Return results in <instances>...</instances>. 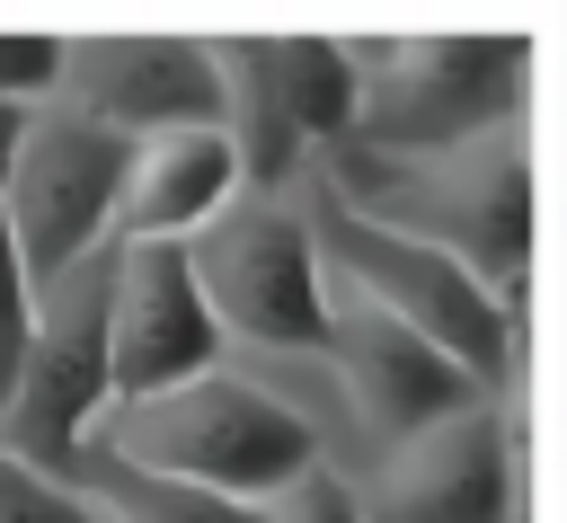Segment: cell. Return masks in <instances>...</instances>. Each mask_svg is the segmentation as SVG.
I'll use <instances>...</instances> for the list:
<instances>
[{
	"label": "cell",
	"instance_id": "3",
	"mask_svg": "<svg viewBox=\"0 0 567 523\" xmlns=\"http://www.w3.org/2000/svg\"><path fill=\"white\" fill-rule=\"evenodd\" d=\"M97 461L142 470V479H177V488H213L239 505H266L275 488H292L319 461V434L301 425V408H284L275 390H257L248 372L213 363L159 399H124L106 408Z\"/></svg>",
	"mask_w": 567,
	"mask_h": 523
},
{
	"label": "cell",
	"instance_id": "10",
	"mask_svg": "<svg viewBox=\"0 0 567 523\" xmlns=\"http://www.w3.org/2000/svg\"><path fill=\"white\" fill-rule=\"evenodd\" d=\"M53 106L89 115L115 142L213 124V62L204 35H62Z\"/></svg>",
	"mask_w": 567,
	"mask_h": 523
},
{
	"label": "cell",
	"instance_id": "2",
	"mask_svg": "<svg viewBox=\"0 0 567 523\" xmlns=\"http://www.w3.org/2000/svg\"><path fill=\"white\" fill-rule=\"evenodd\" d=\"M354 71L346 142L363 160H443L478 133L523 124L532 98V35H337Z\"/></svg>",
	"mask_w": 567,
	"mask_h": 523
},
{
	"label": "cell",
	"instance_id": "17",
	"mask_svg": "<svg viewBox=\"0 0 567 523\" xmlns=\"http://www.w3.org/2000/svg\"><path fill=\"white\" fill-rule=\"evenodd\" d=\"M257 523H363V514H354V479H337L328 461H310L292 488H275V496L257 505Z\"/></svg>",
	"mask_w": 567,
	"mask_h": 523
},
{
	"label": "cell",
	"instance_id": "4",
	"mask_svg": "<svg viewBox=\"0 0 567 523\" xmlns=\"http://www.w3.org/2000/svg\"><path fill=\"white\" fill-rule=\"evenodd\" d=\"M292 204H301V230H310V257H319V284H328V293H346V301L416 328L443 363H461V372L496 399V381L514 372V310H505L478 275H461L452 257H434V248H416V239L346 213L319 177H301Z\"/></svg>",
	"mask_w": 567,
	"mask_h": 523
},
{
	"label": "cell",
	"instance_id": "15",
	"mask_svg": "<svg viewBox=\"0 0 567 523\" xmlns=\"http://www.w3.org/2000/svg\"><path fill=\"white\" fill-rule=\"evenodd\" d=\"M0 523H97V514H89L80 488H62V479H44V470L0 452Z\"/></svg>",
	"mask_w": 567,
	"mask_h": 523
},
{
	"label": "cell",
	"instance_id": "19",
	"mask_svg": "<svg viewBox=\"0 0 567 523\" xmlns=\"http://www.w3.org/2000/svg\"><path fill=\"white\" fill-rule=\"evenodd\" d=\"M18 124H27V115H9V106H0V177H9V151H18Z\"/></svg>",
	"mask_w": 567,
	"mask_h": 523
},
{
	"label": "cell",
	"instance_id": "8",
	"mask_svg": "<svg viewBox=\"0 0 567 523\" xmlns=\"http://www.w3.org/2000/svg\"><path fill=\"white\" fill-rule=\"evenodd\" d=\"M363 523H514L523 514V434L496 399H470L399 434L372 479H354Z\"/></svg>",
	"mask_w": 567,
	"mask_h": 523
},
{
	"label": "cell",
	"instance_id": "9",
	"mask_svg": "<svg viewBox=\"0 0 567 523\" xmlns=\"http://www.w3.org/2000/svg\"><path fill=\"white\" fill-rule=\"evenodd\" d=\"M213 363H230V355L195 301L186 248L177 239H106V390H115V408L159 399Z\"/></svg>",
	"mask_w": 567,
	"mask_h": 523
},
{
	"label": "cell",
	"instance_id": "7",
	"mask_svg": "<svg viewBox=\"0 0 567 523\" xmlns=\"http://www.w3.org/2000/svg\"><path fill=\"white\" fill-rule=\"evenodd\" d=\"M115 186H124V142L97 133L89 115L44 98L18 124V151L0 177V222H9V248L35 293L115 239Z\"/></svg>",
	"mask_w": 567,
	"mask_h": 523
},
{
	"label": "cell",
	"instance_id": "16",
	"mask_svg": "<svg viewBox=\"0 0 567 523\" xmlns=\"http://www.w3.org/2000/svg\"><path fill=\"white\" fill-rule=\"evenodd\" d=\"M62 80V35H0V106L35 115Z\"/></svg>",
	"mask_w": 567,
	"mask_h": 523
},
{
	"label": "cell",
	"instance_id": "18",
	"mask_svg": "<svg viewBox=\"0 0 567 523\" xmlns=\"http://www.w3.org/2000/svg\"><path fill=\"white\" fill-rule=\"evenodd\" d=\"M27 319H35V284H27L18 248H9V222H0V381H9L18 346H27Z\"/></svg>",
	"mask_w": 567,
	"mask_h": 523
},
{
	"label": "cell",
	"instance_id": "11",
	"mask_svg": "<svg viewBox=\"0 0 567 523\" xmlns=\"http://www.w3.org/2000/svg\"><path fill=\"white\" fill-rule=\"evenodd\" d=\"M319 363L337 372V399L354 408V425L372 434V452H390L399 434H416V425L487 399V390H478L461 363H443L416 328H399V319H381V310H363V301H346V293H328Z\"/></svg>",
	"mask_w": 567,
	"mask_h": 523
},
{
	"label": "cell",
	"instance_id": "13",
	"mask_svg": "<svg viewBox=\"0 0 567 523\" xmlns=\"http://www.w3.org/2000/svg\"><path fill=\"white\" fill-rule=\"evenodd\" d=\"M257 53H266V89H275L284 124L301 133V151L319 160L328 142H346V115H354L346 44L337 35H257Z\"/></svg>",
	"mask_w": 567,
	"mask_h": 523
},
{
	"label": "cell",
	"instance_id": "14",
	"mask_svg": "<svg viewBox=\"0 0 567 523\" xmlns=\"http://www.w3.org/2000/svg\"><path fill=\"white\" fill-rule=\"evenodd\" d=\"M89 496L97 523H257V505L239 496H213V488H177V479H142V470H115V461H80L71 479Z\"/></svg>",
	"mask_w": 567,
	"mask_h": 523
},
{
	"label": "cell",
	"instance_id": "1",
	"mask_svg": "<svg viewBox=\"0 0 567 523\" xmlns=\"http://www.w3.org/2000/svg\"><path fill=\"white\" fill-rule=\"evenodd\" d=\"M310 177L346 213L478 275L505 310L523 301V275H532V133L523 124L478 133L443 160H363L354 142H328L310 160Z\"/></svg>",
	"mask_w": 567,
	"mask_h": 523
},
{
	"label": "cell",
	"instance_id": "5",
	"mask_svg": "<svg viewBox=\"0 0 567 523\" xmlns=\"http://www.w3.org/2000/svg\"><path fill=\"white\" fill-rule=\"evenodd\" d=\"M106 408L115 390H106V248H97L35 293L27 346L0 381V452L71 488Z\"/></svg>",
	"mask_w": 567,
	"mask_h": 523
},
{
	"label": "cell",
	"instance_id": "12",
	"mask_svg": "<svg viewBox=\"0 0 567 523\" xmlns=\"http://www.w3.org/2000/svg\"><path fill=\"white\" fill-rule=\"evenodd\" d=\"M239 195L230 142L213 124L124 142V186H115V239H195L221 204Z\"/></svg>",
	"mask_w": 567,
	"mask_h": 523
},
{
	"label": "cell",
	"instance_id": "6",
	"mask_svg": "<svg viewBox=\"0 0 567 523\" xmlns=\"http://www.w3.org/2000/svg\"><path fill=\"white\" fill-rule=\"evenodd\" d=\"M186 248V275H195V301L230 346H266V355H319L328 337V284H319V257H310V230H301V204L292 195H230Z\"/></svg>",
	"mask_w": 567,
	"mask_h": 523
}]
</instances>
